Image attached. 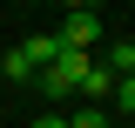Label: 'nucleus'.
<instances>
[{"label":"nucleus","mask_w":135,"mask_h":128,"mask_svg":"<svg viewBox=\"0 0 135 128\" xmlns=\"http://www.w3.org/2000/svg\"><path fill=\"white\" fill-rule=\"evenodd\" d=\"M95 41H101V20H95V7H74V14L61 20V47H74V54H95Z\"/></svg>","instance_id":"f257e3e1"},{"label":"nucleus","mask_w":135,"mask_h":128,"mask_svg":"<svg viewBox=\"0 0 135 128\" xmlns=\"http://www.w3.org/2000/svg\"><path fill=\"white\" fill-rule=\"evenodd\" d=\"M0 74H7V81H34V67H27L20 47H7V54H0Z\"/></svg>","instance_id":"39448f33"},{"label":"nucleus","mask_w":135,"mask_h":128,"mask_svg":"<svg viewBox=\"0 0 135 128\" xmlns=\"http://www.w3.org/2000/svg\"><path fill=\"white\" fill-rule=\"evenodd\" d=\"M34 128H68V115H34Z\"/></svg>","instance_id":"6e6552de"},{"label":"nucleus","mask_w":135,"mask_h":128,"mask_svg":"<svg viewBox=\"0 0 135 128\" xmlns=\"http://www.w3.org/2000/svg\"><path fill=\"white\" fill-rule=\"evenodd\" d=\"M108 101H115L122 115H135V74H122V81H115V95H108Z\"/></svg>","instance_id":"423d86ee"},{"label":"nucleus","mask_w":135,"mask_h":128,"mask_svg":"<svg viewBox=\"0 0 135 128\" xmlns=\"http://www.w3.org/2000/svg\"><path fill=\"white\" fill-rule=\"evenodd\" d=\"M74 95H88V108H101V101H108V95H115V74H108V67H88V74H81V88H74Z\"/></svg>","instance_id":"7ed1b4c3"},{"label":"nucleus","mask_w":135,"mask_h":128,"mask_svg":"<svg viewBox=\"0 0 135 128\" xmlns=\"http://www.w3.org/2000/svg\"><path fill=\"white\" fill-rule=\"evenodd\" d=\"M101 67H108V74H135V41H108V54H101Z\"/></svg>","instance_id":"20e7f679"},{"label":"nucleus","mask_w":135,"mask_h":128,"mask_svg":"<svg viewBox=\"0 0 135 128\" xmlns=\"http://www.w3.org/2000/svg\"><path fill=\"white\" fill-rule=\"evenodd\" d=\"M61 7H68V14H74V7H95V0H61Z\"/></svg>","instance_id":"1a4fd4ad"},{"label":"nucleus","mask_w":135,"mask_h":128,"mask_svg":"<svg viewBox=\"0 0 135 128\" xmlns=\"http://www.w3.org/2000/svg\"><path fill=\"white\" fill-rule=\"evenodd\" d=\"M68 128H108V115H101V108H81V115H68Z\"/></svg>","instance_id":"0eeeda50"},{"label":"nucleus","mask_w":135,"mask_h":128,"mask_svg":"<svg viewBox=\"0 0 135 128\" xmlns=\"http://www.w3.org/2000/svg\"><path fill=\"white\" fill-rule=\"evenodd\" d=\"M20 54H27V67L41 74V67H54L68 47H61V34H27V41H20Z\"/></svg>","instance_id":"f03ea898"}]
</instances>
